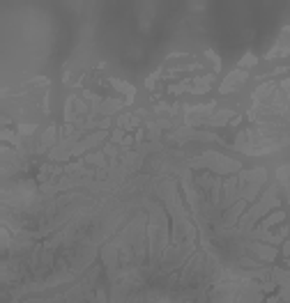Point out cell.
<instances>
[{
    "instance_id": "cell-1",
    "label": "cell",
    "mask_w": 290,
    "mask_h": 303,
    "mask_svg": "<svg viewBox=\"0 0 290 303\" xmlns=\"http://www.w3.org/2000/svg\"><path fill=\"white\" fill-rule=\"evenodd\" d=\"M244 78H247V73H244V71H233V73H230V76L224 81V85H221V92L226 94V92H230V90H237V87H239L237 83H242Z\"/></svg>"
}]
</instances>
